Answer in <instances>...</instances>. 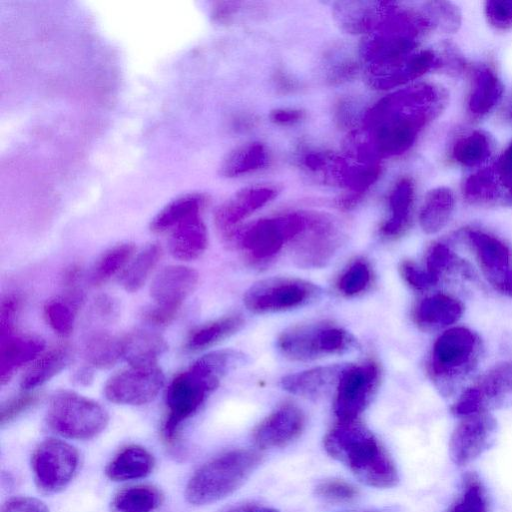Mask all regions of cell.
<instances>
[{"label":"cell","mask_w":512,"mask_h":512,"mask_svg":"<svg viewBox=\"0 0 512 512\" xmlns=\"http://www.w3.org/2000/svg\"><path fill=\"white\" fill-rule=\"evenodd\" d=\"M326 452L362 483L390 488L399 481L396 465L378 438L359 419L338 421L323 440Z\"/></svg>","instance_id":"cell-1"},{"label":"cell","mask_w":512,"mask_h":512,"mask_svg":"<svg viewBox=\"0 0 512 512\" xmlns=\"http://www.w3.org/2000/svg\"><path fill=\"white\" fill-rule=\"evenodd\" d=\"M484 355L481 337L465 326L444 330L432 346L427 371L444 398L458 396L469 385Z\"/></svg>","instance_id":"cell-2"},{"label":"cell","mask_w":512,"mask_h":512,"mask_svg":"<svg viewBox=\"0 0 512 512\" xmlns=\"http://www.w3.org/2000/svg\"><path fill=\"white\" fill-rule=\"evenodd\" d=\"M254 449H233L200 466L190 477L185 498L194 506L211 504L235 492L261 463Z\"/></svg>","instance_id":"cell-3"},{"label":"cell","mask_w":512,"mask_h":512,"mask_svg":"<svg viewBox=\"0 0 512 512\" xmlns=\"http://www.w3.org/2000/svg\"><path fill=\"white\" fill-rule=\"evenodd\" d=\"M277 346L290 360L311 361L349 352L357 346V341L344 328L318 321L287 328L278 337Z\"/></svg>","instance_id":"cell-4"},{"label":"cell","mask_w":512,"mask_h":512,"mask_svg":"<svg viewBox=\"0 0 512 512\" xmlns=\"http://www.w3.org/2000/svg\"><path fill=\"white\" fill-rule=\"evenodd\" d=\"M46 421L60 436L89 440L105 430L109 415L98 402L74 391L60 390L50 399Z\"/></svg>","instance_id":"cell-5"},{"label":"cell","mask_w":512,"mask_h":512,"mask_svg":"<svg viewBox=\"0 0 512 512\" xmlns=\"http://www.w3.org/2000/svg\"><path fill=\"white\" fill-rule=\"evenodd\" d=\"M192 367L176 375L166 391L167 414L161 434L167 444H174L183 423L194 415L219 386Z\"/></svg>","instance_id":"cell-6"},{"label":"cell","mask_w":512,"mask_h":512,"mask_svg":"<svg viewBox=\"0 0 512 512\" xmlns=\"http://www.w3.org/2000/svg\"><path fill=\"white\" fill-rule=\"evenodd\" d=\"M512 407V359L502 361L465 388L450 407L457 418Z\"/></svg>","instance_id":"cell-7"},{"label":"cell","mask_w":512,"mask_h":512,"mask_svg":"<svg viewBox=\"0 0 512 512\" xmlns=\"http://www.w3.org/2000/svg\"><path fill=\"white\" fill-rule=\"evenodd\" d=\"M289 243L295 264L302 268H321L337 253L342 233L331 218L304 214L302 229Z\"/></svg>","instance_id":"cell-8"},{"label":"cell","mask_w":512,"mask_h":512,"mask_svg":"<svg viewBox=\"0 0 512 512\" xmlns=\"http://www.w3.org/2000/svg\"><path fill=\"white\" fill-rule=\"evenodd\" d=\"M319 288L312 282L295 277H270L257 281L244 294L246 308L253 313L290 310L317 297Z\"/></svg>","instance_id":"cell-9"},{"label":"cell","mask_w":512,"mask_h":512,"mask_svg":"<svg viewBox=\"0 0 512 512\" xmlns=\"http://www.w3.org/2000/svg\"><path fill=\"white\" fill-rule=\"evenodd\" d=\"M78 450L66 441L47 438L31 455V469L38 489L54 494L65 489L79 467Z\"/></svg>","instance_id":"cell-10"},{"label":"cell","mask_w":512,"mask_h":512,"mask_svg":"<svg viewBox=\"0 0 512 512\" xmlns=\"http://www.w3.org/2000/svg\"><path fill=\"white\" fill-rule=\"evenodd\" d=\"M304 214H286L261 219L244 231L234 233L239 245L251 260L264 262L274 257L285 242H290L302 229Z\"/></svg>","instance_id":"cell-11"},{"label":"cell","mask_w":512,"mask_h":512,"mask_svg":"<svg viewBox=\"0 0 512 512\" xmlns=\"http://www.w3.org/2000/svg\"><path fill=\"white\" fill-rule=\"evenodd\" d=\"M379 378V367L373 361L347 365L336 387L333 403L338 421L359 419L376 392Z\"/></svg>","instance_id":"cell-12"},{"label":"cell","mask_w":512,"mask_h":512,"mask_svg":"<svg viewBox=\"0 0 512 512\" xmlns=\"http://www.w3.org/2000/svg\"><path fill=\"white\" fill-rule=\"evenodd\" d=\"M467 243L486 281L512 297V248L501 238L476 229L466 231Z\"/></svg>","instance_id":"cell-13"},{"label":"cell","mask_w":512,"mask_h":512,"mask_svg":"<svg viewBox=\"0 0 512 512\" xmlns=\"http://www.w3.org/2000/svg\"><path fill=\"white\" fill-rule=\"evenodd\" d=\"M498 423L491 412H478L459 418L448 443L451 461L458 467H464L495 443Z\"/></svg>","instance_id":"cell-14"},{"label":"cell","mask_w":512,"mask_h":512,"mask_svg":"<svg viewBox=\"0 0 512 512\" xmlns=\"http://www.w3.org/2000/svg\"><path fill=\"white\" fill-rule=\"evenodd\" d=\"M165 383L159 366L131 367L112 375L104 386V395L110 402L140 406L153 401Z\"/></svg>","instance_id":"cell-15"},{"label":"cell","mask_w":512,"mask_h":512,"mask_svg":"<svg viewBox=\"0 0 512 512\" xmlns=\"http://www.w3.org/2000/svg\"><path fill=\"white\" fill-rule=\"evenodd\" d=\"M305 427L303 411L292 403H285L267 417L253 430L254 444L261 450L284 447L296 440Z\"/></svg>","instance_id":"cell-16"},{"label":"cell","mask_w":512,"mask_h":512,"mask_svg":"<svg viewBox=\"0 0 512 512\" xmlns=\"http://www.w3.org/2000/svg\"><path fill=\"white\" fill-rule=\"evenodd\" d=\"M198 281L199 274L195 269L184 265H169L154 277L150 295L155 304L180 309L197 287Z\"/></svg>","instance_id":"cell-17"},{"label":"cell","mask_w":512,"mask_h":512,"mask_svg":"<svg viewBox=\"0 0 512 512\" xmlns=\"http://www.w3.org/2000/svg\"><path fill=\"white\" fill-rule=\"evenodd\" d=\"M464 304L453 295L437 292L420 300L413 310V320L423 331H437L455 324L463 315Z\"/></svg>","instance_id":"cell-18"},{"label":"cell","mask_w":512,"mask_h":512,"mask_svg":"<svg viewBox=\"0 0 512 512\" xmlns=\"http://www.w3.org/2000/svg\"><path fill=\"white\" fill-rule=\"evenodd\" d=\"M348 364H334L314 367L305 371L289 374L280 381L281 387L293 394L307 399H318L336 389Z\"/></svg>","instance_id":"cell-19"},{"label":"cell","mask_w":512,"mask_h":512,"mask_svg":"<svg viewBox=\"0 0 512 512\" xmlns=\"http://www.w3.org/2000/svg\"><path fill=\"white\" fill-rule=\"evenodd\" d=\"M274 195L275 191L269 188L244 189L236 193L215 211L217 229L228 238L243 219L270 201Z\"/></svg>","instance_id":"cell-20"},{"label":"cell","mask_w":512,"mask_h":512,"mask_svg":"<svg viewBox=\"0 0 512 512\" xmlns=\"http://www.w3.org/2000/svg\"><path fill=\"white\" fill-rule=\"evenodd\" d=\"M45 349L42 338L12 334L0 338V382L7 383L23 365L34 361Z\"/></svg>","instance_id":"cell-21"},{"label":"cell","mask_w":512,"mask_h":512,"mask_svg":"<svg viewBox=\"0 0 512 512\" xmlns=\"http://www.w3.org/2000/svg\"><path fill=\"white\" fill-rule=\"evenodd\" d=\"M207 246L208 233L200 214L184 220L171 229L168 249L178 260H195L205 252Z\"/></svg>","instance_id":"cell-22"},{"label":"cell","mask_w":512,"mask_h":512,"mask_svg":"<svg viewBox=\"0 0 512 512\" xmlns=\"http://www.w3.org/2000/svg\"><path fill=\"white\" fill-rule=\"evenodd\" d=\"M121 339L122 358L131 367L157 366L158 359L168 348L160 334L145 329H135Z\"/></svg>","instance_id":"cell-23"},{"label":"cell","mask_w":512,"mask_h":512,"mask_svg":"<svg viewBox=\"0 0 512 512\" xmlns=\"http://www.w3.org/2000/svg\"><path fill=\"white\" fill-rule=\"evenodd\" d=\"M155 465L153 455L144 447L131 444L120 449L105 468L106 476L116 482L141 479Z\"/></svg>","instance_id":"cell-24"},{"label":"cell","mask_w":512,"mask_h":512,"mask_svg":"<svg viewBox=\"0 0 512 512\" xmlns=\"http://www.w3.org/2000/svg\"><path fill=\"white\" fill-rule=\"evenodd\" d=\"M72 359L68 345H58L36 358L23 374L20 386L24 391H32L50 381L64 370Z\"/></svg>","instance_id":"cell-25"},{"label":"cell","mask_w":512,"mask_h":512,"mask_svg":"<svg viewBox=\"0 0 512 512\" xmlns=\"http://www.w3.org/2000/svg\"><path fill=\"white\" fill-rule=\"evenodd\" d=\"M206 197L199 193L182 195L163 207L151 220L149 228L153 233L173 229L184 220L199 215L206 204Z\"/></svg>","instance_id":"cell-26"},{"label":"cell","mask_w":512,"mask_h":512,"mask_svg":"<svg viewBox=\"0 0 512 512\" xmlns=\"http://www.w3.org/2000/svg\"><path fill=\"white\" fill-rule=\"evenodd\" d=\"M413 203V186L408 179L399 181L389 196L391 215L380 227L387 238H396L408 228Z\"/></svg>","instance_id":"cell-27"},{"label":"cell","mask_w":512,"mask_h":512,"mask_svg":"<svg viewBox=\"0 0 512 512\" xmlns=\"http://www.w3.org/2000/svg\"><path fill=\"white\" fill-rule=\"evenodd\" d=\"M443 512H492L490 495L476 472L463 474L457 495Z\"/></svg>","instance_id":"cell-28"},{"label":"cell","mask_w":512,"mask_h":512,"mask_svg":"<svg viewBox=\"0 0 512 512\" xmlns=\"http://www.w3.org/2000/svg\"><path fill=\"white\" fill-rule=\"evenodd\" d=\"M83 356L92 368H110L122 358V339L106 331L92 332L84 341Z\"/></svg>","instance_id":"cell-29"},{"label":"cell","mask_w":512,"mask_h":512,"mask_svg":"<svg viewBox=\"0 0 512 512\" xmlns=\"http://www.w3.org/2000/svg\"><path fill=\"white\" fill-rule=\"evenodd\" d=\"M163 501L162 492L149 484H138L120 490L111 500L112 512H154Z\"/></svg>","instance_id":"cell-30"},{"label":"cell","mask_w":512,"mask_h":512,"mask_svg":"<svg viewBox=\"0 0 512 512\" xmlns=\"http://www.w3.org/2000/svg\"><path fill=\"white\" fill-rule=\"evenodd\" d=\"M244 322L240 314L223 316L196 328L188 337L186 345L192 351L211 347L241 330Z\"/></svg>","instance_id":"cell-31"},{"label":"cell","mask_w":512,"mask_h":512,"mask_svg":"<svg viewBox=\"0 0 512 512\" xmlns=\"http://www.w3.org/2000/svg\"><path fill=\"white\" fill-rule=\"evenodd\" d=\"M162 256L158 243H151L132 258L120 277V284L127 292H137L157 266Z\"/></svg>","instance_id":"cell-32"},{"label":"cell","mask_w":512,"mask_h":512,"mask_svg":"<svg viewBox=\"0 0 512 512\" xmlns=\"http://www.w3.org/2000/svg\"><path fill=\"white\" fill-rule=\"evenodd\" d=\"M136 247L133 243L117 244L106 250L93 266L90 281L94 286L106 283L124 270L134 257Z\"/></svg>","instance_id":"cell-33"},{"label":"cell","mask_w":512,"mask_h":512,"mask_svg":"<svg viewBox=\"0 0 512 512\" xmlns=\"http://www.w3.org/2000/svg\"><path fill=\"white\" fill-rule=\"evenodd\" d=\"M453 210V198L449 192L439 190L431 193L419 215V222L424 232H439L449 221Z\"/></svg>","instance_id":"cell-34"},{"label":"cell","mask_w":512,"mask_h":512,"mask_svg":"<svg viewBox=\"0 0 512 512\" xmlns=\"http://www.w3.org/2000/svg\"><path fill=\"white\" fill-rule=\"evenodd\" d=\"M266 158L264 147L259 143L241 146L223 160L221 173L227 177L241 175L263 166Z\"/></svg>","instance_id":"cell-35"},{"label":"cell","mask_w":512,"mask_h":512,"mask_svg":"<svg viewBox=\"0 0 512 512\" xmlns=\"http://www.w3.org/2000/svg\"><path fill=\"white\" fill-rule=\"evenodd\" d=\"M78 309L63 296L47 301L44 317L50 328L61 337L72 334Z\"/></svg>","instance_id":"cell-36"},{"label":"cell","mask_w":512,"mask_h":512,"mask_svg":"<svg viewBox=\"0 0 512 512\" xmlns=\"http://www.w3.org/2000/svg\"><path fill=\"white\" fill-rule=\"evenodd\" d=\"M457 255L442 242H434L425 254V271L436 285L449 270L459 265Z\"/></svg>","instance_id":"cell-37"},{"label":"cell","mask_w":512,"mask_h":512,"mask_svg":"<svg viewBox=\"0 0 512 512\" xmlns=\"http://www.w3.org/2000/svg\"><path fill=\"white\" fill-rule=\"evenodd\" d=\"M371 281V270L366 261L356 260L341 274L337 287L345 296L363 292Z\"/></svg>","instance_id":"cell-38"},{"label":"cell","mask_w":512,"mask_h":512,"mask_svg":"<svg viewBox=\"0 0 512 512\" xmlns=\"http://www.w3.org/2000/svg\"><path fill=\"white\" fill-rule=\"evenodd\" d=\"M488 150L486 137L481 133L475 132L456 143L454 156L465 165H474L487 156Z\"/></svg>","instance_id":"cell-39"},{"label":"cell","mask_w":512,"mask_h":512,"mask_svg":"<svg viewBox=\"0 0 512 512\" xmlns=\"http://www.w3.org/2000/svg\"><path fill=\"white\" fill-rule=\"evenodd\" d=\"M315 493L325 501L345 503L354 500L358 495V490L347 481L330 478L320 481L315 487Z\"/></svg>","instance_id":"cell-40"},{"label":"cell","mask_w":512,"mask_h":512,"mask_svg":"<svg viewBox=\"0 0 512 512\" xmlns=\"http://www.w3.org/2000/svg\"><path fill=\"white\" fill-rule=\"evenodd\" d=\"M40 399L39 393L32 391H23L22 393L10 398L1 406L0 423L5 425L23 412L33 407Z\"/></svg>","instance_id":"cell-41"},{"label":"cell","mask_w":512,"mask_h":512,"mask_svg":"<svg viewBox=\"0 0 512 512\" xmlns=\"http://www.w3.org/2000/svg\"><path fill=\"white\" fill-rule=\"evenodd\" d=\"M399 270L404 281L414 290L425 291L435 286L425 269L412 260H403Z\"/></svg>","instance_id":"cell-42"},{"label":"cell","mask_w":512,"mask_h":512,"mask_svg":"<svg viewBox=\"0 0 512 512\" xmlns=\"http://www.w3.org/2000/svg\"><path fill=\"white\" fill-rule=\"evenodd\" d=\"M20 307L17 295H7L1 301L0 307V338L14 334L15 323Z\"/></svg>","instance_id":"cell-43"},{"label":"cell","mask_w":512,"mask_h":512,"mask_svg":"<svg viewBox=\"0 0 512 512\" xmlns=\"http://www.w3.org/2000/svg\"><path fill=\"white\" fill-rule=\"evenodd\" d=\"M0 512H49L47 505L40 499L29 496H15L7 499Z\"/></svg>","instance_id":"cell-44"},{"label":"cell","mask_w":512,"mask_h":512,"mask_svg":"<svg viewBox=\"0 0 512 512\" xmlns=\"http://www.w3.org/2000/svg\"><path fill=\"white\" fill-rule=\"evenodd\" d=\"M180 309L170 308L155 304L143 309L141 317L143 320L155 327L169 325L177 316Z\"/></svg>","instance_id":"cell-45"},{"label":"cell","mask_w":512,"mask_h":512,"mask_svg":"<svg viewBox=\"0 0 512 512\" xmlns=\"http://www.w3.org/2000/svg\"><path fill=\"white\" fill-rule=\"evenodd\" d=\"M92 313L104 322H112L119 315V304L109 295H100L93 302Z\"/></svg>","instance_id":"cell-46"},{"label":"cell","mask_w":512,"mask_h":512,"mask_svg":"<svg viewBox=\"0 0 512 512\" xmlns=\"http://www.w3.org/2000/svg\"><path fill=\"white\" fill-rule=\"evenodd\" d=\"M488 11L495 23L505 25L512 20V2L510 1L490 2Z\"/></svg>","instance_id":"cell-47"},{"label":"cell","mask_w":512,"mask_h":512,"mask_svg":"<svg viewBox=\"0 0 512 512\" xmlns=\"http://www.w3.org/2000/svg\"><path fill=\"white\" fill-rule=\"evenodd\" d=\"M82 277V268L79 264H70L64 271L62 276V283L65 287V291L79 289L78 286Z\"/></svg>","instance_id":"cell-48"},{"label":"cell","mask_w":512,"mask_h":512,"mask_svg":"<svg viewBox=\"0 0 512 512\" xmlns=\"http://www.w3.org/2000/svg\"><path fill=\"white\" fill-rule=\"evenodd\" d=\"M304 112L295 109H278L271 113V119L277 124H293L300 121Z\"/></svg>","instance_id":"cell-49"},{"label":"cell","mask_w":512,"mask_h":512,"mask_svg":"<svg viewBox=\"0 0 512 512\" xmlns=\"http://www.w3.org/2000/svg\"><path fill=\"white\" fill-rule=\"evenodd\" d=\"M74 381L79 385H89L93 381V368L87 365L78 369L74 374Z\"/></svg>","instance_id":"cell-50"},{"label":"cell","mask_w":512,"mask_h":512,"mask_svg":"<svg viewBox=\"0 0 512 512\" xmlns=\"http://www.w3.org/2000/svg\"><path fill=\"white\" fill-rule=\"evenodd\" d=\"M226 512H279L275 508L260 505H243L230 509Z\"/></svg>","instance_id":"cell-51"},{"label":"cell","mask_w":512,"mask_h":512,"mask_svg":"<svg viewBox=\"0 0 512 512\" xmlns=\"http://www.w3.org/2000/svg\"><path fill=\"white\" fill-rule=\"evenodd\" d=\"M508 154L509 156L512 158V145L510 146L509 150H508Z\"/></svg>","instance_id":"cell-52"}]
</instances>
